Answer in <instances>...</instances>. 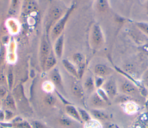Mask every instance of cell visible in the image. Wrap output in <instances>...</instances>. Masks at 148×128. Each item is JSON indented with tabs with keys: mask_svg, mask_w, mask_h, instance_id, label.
Masks as SVG:
<instances>
[{
	"mask_svg": "<svg viewBox=\"0 0 148 128\" xmlns=\"http://www.w3.org/2000/svg\"><path fill=\"white\" fill-rule=\"evenodd\" d=\"M75 5L73 3V5L67 10V11L64 13V16H62L54 25L53 28L51 30V37L53 40L56 39L58 38L61 34L63 31L65 26L68 21L71 14L73 12L75 9Z\"/></svg>",
	"mask_w": 148,
	"mask_h": 128,
	"instance_id": "obj_1",
	"label": "cell"
},
{
	"mask_svg": "<svg viewBox=\"0 0 148 128\" xmlns=\"http://www.w3.org/2000/svg\"><path fill=\"white\" fill-rule=\"evenodd\" d=\"M90 42L94 48L101 46L104 42V36L101 26L98 23L92 25L90 31Z\"/></svg>",
	"mask_w": 148,
	"mask_h": 128,
	"instance_id": "obj_2",
	"label": "cell"
},
{
	"mask_svg": "<svg viewBox=\"0 0 148 128\" xmlns=\"http://www.w3.org/2000/svg\"><path fill=\"white\" fill-rule=\"evenodd\" d=\"M62 10L58 6H55L50 9L45 21V29L47 33L51 31L54 25L62 17Z\"/></svg>",
	"mask_w": 148,
	"mask_h": 128,
	"instance_id": "obj_3",
	"label": "cell"
},
{
	"mask_svg": "<svg viewBox=\"0 0 148 128\" xmlns=\"http://www.w3.org/2000/svg\"><path fill=\"white\" fill-rule=\"evenodd\" d=\"M50 48L49 43L45 38L43 36L41 40L40 47V61L42 68H45V63L50 53Z\"/></svg>",
	"mask_w": 148,
	"mask_h": 128,
	"instance_id": "obj_4",
	"label": "cell"
},
{
	"mask_svg": "<svg viewBox=\"0 0 148 128\" xmlns=\"http://www.w3.org/2000/svg\"><path fill=\"white\" fill-rule=\"evenodd\" d=\"M107 94L109 98H113L117 94V85L113 78H109L105 81L102 88Z\"/></svg>",
	"mask_w": 148,
	"mask_h": 128,
	"instance_id": "obj_5",
	"label": "cell"
},
{
	"mask_svg": "<svg viewBox=\"0 0 148 128\" xmlns=\"http://www.w3.org/2000/svg\"><path fill=\"white\" fill-rule=\"evenodd\" d=\"M38 9V5L35 0H24L22 8V14L26 16L36 12Z\"/></svg>",
	"mask_w": 148,
	"mask_h": 128,
	"instance_id": "obj_6",
	"label": "cell"
},
{
	"mask_svg": "<svg viewBox=\"0 0 148 128\" xmlns=\"http://www.w3.org/2000/svg\"><path fill=\"white\" fill-rule=\"evenodd\" d=\"M121 89L123 93L127 95H135L138 92L137 87L128 80H125L121 83Z\"/></svg>",
	"mask_w": 148,
	"mask_h": 128,
	"instance_id": "obj_7",
	"label": "cell"
},
{
	"mask_svg": "<svg viewBox=\"0 0 148 128\" xmlns=\"http://www.w3.org/2000/svg\"><path fill=\"white\" fill-rule=\"evenodd\" d=\"M94 72L96 76L103 78L110 75L113 71L110 67L104 64H98L94 67Z\"/></svg>",
	"mask_w": 148,
	"mask_h": 128,
	"instance_id": "obj_8",
	"label": "cell"
},
{
	"mask_svg": "<svg viewBox=\"0 0 148 128\" xmlns=\"http://www.w3.org/2000/svg\"><path fill=\"white\" fill-rule=\"evenodd\" d=\"M73 59L75 64L78 67V75L79 77H81L83 74L84 68H85V63H84V57L83 54L80 53H76L73 56Z\"/></svg>",
	"mask_w": 148,
	"mask_h": 128,
	"instance_id": "obj_9",
	"label": "cell"
},
{
	"mask_svg": "<svg viewBox=\"0 0 148 128\" xmlns=\"http://www.w3.org/2000/svg\"><path fill=\"white\" fill-rule=\"evenodd\" d=\"M64 45V35L62 34L58 38L56 39L54 45V52L58 57H61Z\"/></svg>",
	"mask_w": 148,
	"mask_h": 128,
	"instance_id": "obj_10",
	"label": "cell"
},
{
	"mask_svg": "<svg viewBox=\"0 0 148 128\" xmlns=\"http://www.w3.org/2000/svg\"><path fill=\"white\" fill-rule=\"evenodd\" d=\"M90 101L94 106L98 108H101V107H105L108 104L99 96V95L97 93H94L92 97H91Z\"/></svg>",
	"mask_w": 148,
	"mask_h": 128,
	"instance_id": "obj_11",
	"label": "cell"
},
{
	"mask_svg": "<svg viewBox=\"0 0 148 128\" xmlns=\"http://www.w3.org/2000/svg\"><path fill=\"white\" fill-rule=\"evenodd\" d=\"M51 79L55 85L59 87H62V79L59 71L57 69H54L50 74Z\"/></svg>",
	"mask_w": 148,
	"mask_h": 128,
	"instance_id": "obj_12",
	"label": "cell"
},
{
	"mask_svg": "<svg viewBox=\"0 0 148 128\" xmlns=\"http://www.w3.org/2000/svg\"><path fill=\"white\" fill-rule=\"evenodd\" d=\"M72 90L73 93L77 97H82L83 95V90L80 83L75 81L72 83Z\"/></svg>",
	"mask_w": 148,
	"mask_h": 128,
	"instance_id": "obj_13",
	"label": "cell"
},
{
	"mask_svg": "<svg viewBox=\"0 0 148 128\" xmlns=\"http://www.w3.org/2000/svg\"><path fill=\"white\" fill-rule=\"evenodd\" d=\"M62 64H63L64 67L66 68V70L67 71H68L71 74H72L73 76H75L77 78L79 77L77 70H76L75 67L70 61H69L67 60L64 59L62 60Z\"/></svg>",
	"mask_w": 148,
	"mask_h": 128,
	"instance_id": "obj_14",
	"label": "cell"
},
{
	"mask_svg": "<svg viewBox=\"0 0 148 128\" xmlns=\"http://www.w3.org/2000/svg\"><path fill=\"white\" fill-rule=\"evenodd\" d=\"M96 7L100 12H106L109 9L108 0H97Z\"/></svg>",
	"mask_w": 148,
	"mask_h": 128,
	"instance_id": "obj_15",
	"label": "cell"
},
{
	"mask_svg": "<svg viewBox=\"0 0 148 128\" xmlns=\"http://www.w3.org/2000/svg\"><path fill=\"white\" fill-rule=\"evenodd\" d=\"M56 60L55 56L54 55L53 51H51L46 61L45 68L46 70H50L56 64Z\"/></svg>",
	"mask_w": 148,
	"mask_h": 128,
	"instance_id": "obj_16",
	"label": "cell"
},
{
	"mask_svg": "<svg viewBox=\"0 0 148 128\" xmlns=\"http://www.w3.org/2000/svg\"><path fill=\"white\" fill-rule=\"evenodd\" d=\"M91 112L92 115L96 119H100V120H106L108 119V115L101 110L92 109Z\"/></svg>",
	"mask_w": 148,
	"mask_h": 128,
	"instance_id": "obj_17",
	"label": "cell"
},
{
	"mask_svg": "<svg viewBox=\"0 0 148 128\" xmlns=\"http://www.w3.org/2000/svg\"><path fill=\"white\" fill-rule=\"evenodd\" d=\"M135 25L140 31L148 36V23L145 21H138L135 23Z\"/></svg>",
	"mask_w": 148,
	"mask_h": 128,
	"instance_id": "obj_18",
	"label": "cell"
},
{
	"mask_svg": "<svg viewBox=\"0 0 148 128\" xmlns=\"http://www.w3.org/2000/svg\"><path fill=\"white\" fill-rule=\"evenodd\" d=\"M84 86L85 89L88 92H91L93 90L94 86H95V83L94 80L92 79V77H88L86 79L84 83Z\"/></svg>",
	"mask_w": 148,
	"mask_h": 128,
	"instance_id": "obj_19",
	"label": "cell"
},
{
	"mask_svg": "<svg viewBox=\"0 0 148 128\" xmlns=\"http://www.w3.org/2000/svg\"><path fill=\"white\" fill-rule=\"evenodd\" d=\"M66 112L71 116H72L73 117H74L75 118L80 120V118L79 116V114L78 113V112L77 111V110L75 109V107H73V106L71 105H68L66 107Z\"/></svg>",
	"mask_w": 148,
	"mask_h": 128,
	"instance_id": "obj_20",
	"label": "cell"
},
{
	"mask_svg": "<svg viewBox=\"0 0 148 128\" xmlns=\"http://www.w3.org/2000/svg\"><path fill=\"white\" fill-rule=\"evenodd\" d=\"M97 93L99 95V96L108 104H110V98H109L108 96L106 93V92L102 89V88H98Z\"/></svg>",
	"mask_w": 148,
	"mask_h": 128,
	"instance_id": "obj_21",
	"label": "cell"
},
{
	"mask_svg": "<svg viewBox=\"0 0 148 128\" xmlns=\"http://www.w3.org/2000/svg\"><path fill=\"white\" fill-rule=\"evenodd\" d=\"M104 82H105V79L103 77L98 76H95V78L94 80V83H95V86L97 87L100 88V87L103 85Z\"/></svg>",
	"mask_w": 148,
	"mask_h": 128,
	"instance_id": "obj_22",
	"label": "cell"
},
{
	"mask_svg": "<svg viewBox=\"0 0 148 128\" xmlns=\"http://www.w3.org/2000/svg\"><path fill=\"white\" fill-rule=\"evenodd\" d=\"M79 113L81 115V117L82 118L85 120V121H88L90 120L91 118L89 115V114L84 109H81V108H79Z\"/></svg>",
	"mask_w": 148,
	"mask_h": 128,
	"instance_id": "obj_23",
	"label": "cell"
},
{
	"mask_svg": "<svg viewBox=\"0 0 148 128\" xmlns=\"http://www.w3.org/2000/svg\"><path fill=\"white\" fill-rule=\"evenodd\" d=\"M5 103H6V105L9 108H15L14 103V101L13 100V98L10 96L7 97V98L6 99V101H5Z\"/></svg>",
	"mask_w": 148,
	"mask_h": 128,
	"instance_id": "obj_24",
	"label": "cell"
},
{
	"mask_svg": "<svg viewBox=\"0 0 148 128\" xmlns=\"http://www.w3.org/2000/svg\"><path fill=\"white\" fill-rule=\"evenodd\" d=\"M46 102L49 105H53L55 103V98L51 94H47L45 97Z\"/></svg>",
	"mask_w": 148,
	"mask_h": 128,
	"instance_id": "obj_25",
	"label": "cell"
},
{
	"mask_svg": "<svg viewBox=\"0 0 148 128\" xmlns=\"http://www.w3.org/2000/svg\"><path fill=\"white\" fill-rule=\"evenodd\" d=\"M18 3V0H12V5H11V9L10 10H12V12H14L16 10V8L17 7Z\"/></svg>",
	"mask_w": 148,
	"mask_h": 128,
	"instance_id": "obj_26",
	"label": "cell"
},
{
	"mask_svg": "<svg viewBox=\"0 0 148 128\" xmlns=\"http://www.w3.org/2000/svg\"><path fill=\"white\" fill-rule=\"evenodd\" d=\"M61 125L64 126H70L71 125V122L66 119H61L60 120Z\"/></svg>",
	"mask_w": 148,
	"mask_h": 128,
	"instance_id": "obj_27",
	"label": "cell"
},
{
	"mask_svg": "<svg viewBox=\"0 0 148 128\" xmlns=\"http://www.w3.org/2000/svg\"><path fill=\"white\" fill-rule=\"evenodd\" d=\"M33 126L34 128H43V126L38 122H34L33 123Z\"/></svg>",
	"mask_w": 148,
	"mask_h": 128,
	"instance_id": "obj_28",
	"label": "cell"
},
{
	"mask_svg": "<svg viewBox=\"0 0 148 128\" xmlns=\"http://www.w3.org/2000/svg\"><path fill=\"white\" fill-rule=\"evenodd\" d=\"M142 49L144 52L148 53V42H147L145 44H144L142 46Z\"/></svg>",
	"mask_w": 148,
	"mask_h": 128,
	"instance_id": "obj_29",
	"label": "cell"
},
{
	"mask_svg": "<svg viewBox=\"0 0 148 128\" xmlns=\"http://www.w3.org/2000/svg\"><path fill=\"white\" fill-rule=\"evenodd\" d=\"M142 78H143V81L148 80V69L144 72V74H143Z\"/></svg>",
	"mask_w": 148,
	"mask_h": 128,
	"instance_id": "obj_30",
	"label": "cell"
},
{
	"mask_svg": "<svg viewBox=\"0 0 148 128\" xmlns=\"http://www.w3.org/2000/svg\"><path fill=\"white\" fill-rule=\"evenodd\" d=\"M6 93V90L3 87H0V96H3Z\"/></svg>",
	"mask_w": 148,
	"mask_h": 128,
	"instance_id": "obj_31",
	"label": "cell"
},
{
	"mask_svg": "<svg viewBox=\"0 0 148 128\" xmlns=\"http://www.w3.org/2000/svg\"><path fill=\"white\" fill-rule=\"evenodd\" d=\"M106 128H114V126L113 123L110 122H107L105 123Z\"/></svg>",
	"mask_w": 148,
	"mask_h": 128,
	"instance_id": "obj_32",
	"label": "cell"
},
{
	"mask_svg": "<svg viewBox=\"0 0 148 128\" xmlns=\"http://www.w3.org/2000/svg\"><path fill=\"white\" fill-rule=\"evenodd\" d=\"M3 79H4V78H3V76L2 74L0 73V81H3Z\"/></svg>",
	"mask_w": 148,
	"mask_h": 128,
	"instance_id": "obj_33",
	"label": "cell"
},
{
	"mask_svg": "<svg viewBox=\"0 0 148 128\" xmlns=\"http://www.w3.org/2000/svg\"><path fill=\"white\" fill-rule=\"evenodd\" d=\"M144 82H145V85L148 87V80H146V81H143Z\"/></svg>",
	"mask_w": 148,
	"mask_h": 128,
	"instance_id": "obj_34",
	"label": "cell"
}]
</instances>
